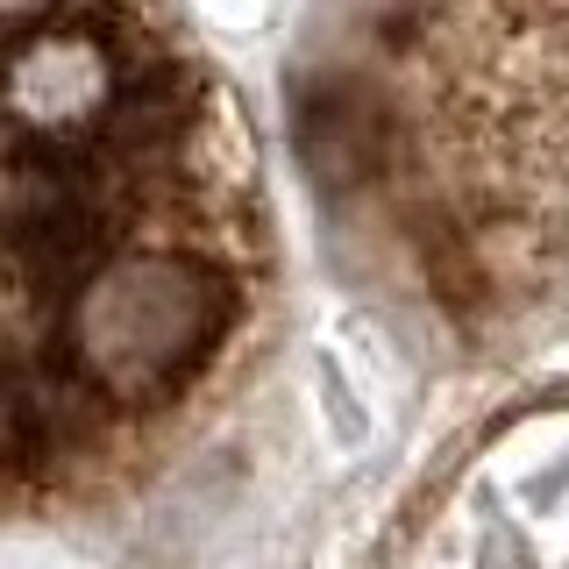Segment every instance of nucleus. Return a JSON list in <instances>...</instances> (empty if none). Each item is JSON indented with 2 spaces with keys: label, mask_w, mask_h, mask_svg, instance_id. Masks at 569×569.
Listing matches in <instances>:
<instances>
[{
  "label": "nucleus",
  "mask_w": 569,
  "mask_h": 569,
  "mask_svg": "<svg viewBox=\"0 0 569 569\" xmlns=\"http://www.w3.org/2000/svg\"><path fill=\"white\" fill-rule=\"evenodd\" d=\"M257 164L142 0H0V506L129 477L242 349Z\"/></svg>",
  "instance_id": "obj_1"
},
{
  "label": "nucleus",
  "mask_w": 569,
  "mask_h": 569,
  "mask_svg": "<svg viewBox=\"0 0 569 569\" xmlns=\"http://www.w3.org/2000/svg\"><path fill=\"white\" fill-rule=\"evenodd\" d=\"M435 43V284L462 307H548L569 292V0H456Z\"/></svg>",
  "instance_id": "obj_2"
}]
</instances>
